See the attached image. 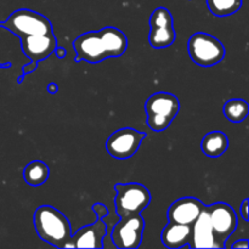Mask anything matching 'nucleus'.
<instances>
[{"label": "nucleus", "instance_id": "nucleus-1", "mask_svg": "<svg viewBox=\"0 0 249 249\" xmlns=\"http://www.w3.org/2000/svg\"><path fill=\"white\" fill-rule=\"evenodd\" d=\"M73 48L77 53L75 62L99 63L123 55L128 49V38L121 29L105 27L100 31L83 33L75 39Z\"/></svg>", "mask_w": 249, "mask_h": 249}, {"label": "nucleus", "instance_id": "nucleus-2", "mask_svg": "<svg viewBox=\"0 0 249 249\" xmlns=\"http://www.w3.org/2000/svg\"><path fill=\"white\" fill-rule=\"evenodd\" d=\"M33 224L41 241L56 248H65L72 236L70 220L51 206H40L33 214Z\"/></svg>", "mask_w": 249, "mask_h": 249}, {"label": "nucleus", "instance_id": "nucleus-3", "mask_svg": "<svg viewBox=\"0 0 249 249\" xmlns=\"http://www.w3.org/2000/svg\"><path fill=\"white\" fill-rule=\"evenodd\" d=\"M145 108L148 128L153 131H164L179 113L180 101L169 92H156L148 97Z\"/></svg>", "mask_w": 249, "mask_h": 249}, {"label": "nucleus", "instance_id": "nucleus-4", "mask_svg": "<svg viewBox=\"0 0 249 249\" xmlns=\"http://www.w3.org/2000/svg\"><path fill=\"white\" fill-rule=\"evenodd\" d=\"M0 28H5L16 36L53 33V24L44 15L28 9L12 12L7 19L0 22Z\"/></svg>", "mask_w": 249, "mask_h": 249}, {"label": "nucleus", "instance_id": "nucleus-5", "mask_svg": "<svg viewBox=\"0 0 249 249\" xmlns=\"http://www.w3.org/2000/svg\"><path fill=\"white\" fill-rule=\"evenodd\" d=\"M116 206L117 215L125 218L129 215L141 214L151 203V194L148 189L138 182L116 184Z\"/></svg>", "mask_w": 249, "mask_h": 249}, {"label": "nucleus", "instance_id": "nucleus-6", "mask_svg": "<svg viewBox=\"0 0 249 249\" xmlns=\"http://www.w3.org/2000/svg\"><path fill=\"white\" fill-rule=\"evenodd\" d=\"M187 51L191 60L201 67L218 65L225 57V46L219 39L211 34L198 32L190 36Z\"/></svg>", "mask_w": 249, "mask_h": 249}, {"label": "nucleus", "instance_id": "nucleus-7", "mask_svg": "<svg viewBox=\"0 0 249 249\" xmlns=\"http://www.w3.org/2000/svg\"><path fill=\"white\" fill-rule=\"evenodd\" d=\"M21 39L22 51L24 55L31 60L29 65H26L22 68V77L18 78V83L22 82L23 77L28 73L36 71L38 63L45 60L57 48V39L55 34H36V36H23Z\"/></svg>", "mask_w": 249, "mask_h": 249}, {"label": "nucleus", "instance_id": "nucleus-8", "mask_svg": "<svg viewBox=\"0 0 249 249\" xmlns=\"http://www.w3.org/2000/svg\"><path fill=\"white\" fill-rule=\"evenodd\" d=\"M145 230V220L141 214L119 218L112 228L109 237L116 248L135 249L140 247Z\"/></svg>", "mask_w": 249, "mask_h": 249}, {"label": "nucleus", "instance_id": "nucleus-9", "mask_svg": "<svg viewBox=\"0 0 249 249\" xmlns=\"http://www.w3.org/2000/svg\"><path fill=\"white\" fill-rule=\"evenodd\" d=\"M206 211L219 248H225V242L235 232L238 225L235 209L226 203H214L206 206Z\"/></svg>", "mask_w": 249, "mask_h": 249}, {"label": "nucleus", "instance_id": "nucleus-10", "mask_svg": "<svg viewBox=\"0 0 249 249\" xmlns=\"http://www.w3.org/2000/svg\"><path fill=\"white\" fill-rule=\"evenodd\" d=\"M145 133L133 128H122L114 131L106 141L107 152L117 160H126L138 152L141 142L146 139Z\"/></svg>", "mask_w": 249, "mask_h": 249}, {"label": "nucleus", "instance_id": "nucleus-11", "mask_svg": "<svg viewBox=\"0 0 249 249\" xmlns=\"http://www.w3.org/2000/svg\"><path fill=\"white\" fill-rule=\"evenodd\" d=\"M107 236V225L104 219H97L94 224L80 228L71 236L65 248H104V240Z\"/></svg>", "mask_w": 249, "mask_h": 249}, {"label": "nucleus", "instance_id": "nucleus-12", "mask_svg": "<svg viewBox=\"0 0 249 249\" xmlns=\"http://www.w3.org/2000/svg\"><path fill=\"white\" fill-rule=\"evenodd\" d=\"M204 204L199 199L195 197H184L174 203L168 209V220L172 223L184 224V225H190L195 223L202 211L204 209Z\"/></svg>", "mask_w": 249, "mask_h": 249}, {"label": "nucleus", "instance_id": "nucleus-13", "mask_svg": "<svg viewBox=\"0 0 249 249\" xmlns=\"http://www.w3.org/2000/svg\"><path fill=\"white\" fill-rule=\"evenodd\" d=\"M187 246L191 248H219L206 207L191 225V236Z\"/></svg>", "mask_w": 249, "mask_h": 249}, {"label": "nucleus", "instance_id": "nucleus-14", "mask_svg": "<svg viewBox=\"0 0 249 249\" xmlns=\"http://www.w3.org/2000/svg\"><path fill=\"white\" fill-rule=\"evenodd\" d=\"M190 236H191V226L169 221L168 225L163 229L160 238L165 247L178 249L189 245Z\"/></svg>", "mask_w": 249, "mask_h": 249}, {"label": "nucleus", "instance_id": "nucleus-15", "mask_svg": "<svg viewBox=\"0 0 249 249\" xmlns=\"http://www.w3.org/2000/svg\"><path fill=\"white\" fill-rule=\"evenodd\" d=\"M229 147V139L223 131H212L203 138L201 148L207 157L216 158L223 156Z\"/></svg>", "mask_w": 249, "mask_h": 249}, {"label": "nucleus", "instance_id": "nucleus-16", "mask_svg": "<svg viewBox=\"0 0 249 249\" xmlns=\"http://www.w3.org/2000/svg\"><path fill=\"white\" fill-rule=\"evenodd\" d=\"M50 175V169L41 160L29 162L23 169V179L31 186L36 187L45 184Z\"/></svg>", "mask_w": 249, "mask_h": 249}, {"label": "nucleus", "instance_id": "nucleus-17", "mask_svg": "<svg viewBox=\"0 0 249 249\" xmlns=\"http://www.w3.org/2000/svg\"><path fill=\"white\" fill-rule=\"evenodd\" d=\"M175 38L177 34L173 26L152 27L148 34V43L155 49H164L172 45Z\"/></svg>", "mask_w": 249, "mask_h": 249}, {"label": "nucleus", "instance_id": "nucleus-18", "mask_svg": "<svg viewBox=\"0 0 249 249\" xmlns=\"http://www.w3.org/2000/svg\"><path fill=\"white\" fill-rule=\"evenodd\" d=\"M249 113V106L247 101L242 99H232L226 101L224 105V114L226 119L232 123H241L247 118Z\"/></svg>", "mask_w": 249, "mask_h": 249}, {"label": "nucleus", "instance_id": "nucleus-19", "mask_svg": "<svg viewBox=\"0 0 249 249\" xmlns=\"http://www.w3.org/2000/svg\"><path fill=\"white\" fill-rule=\"evenodd\" d=\"M207 6L214 16L226 17L241 9L242 0H207Z\"/></svg>", "mask_w": 249, "mask_h": 249}, {"label": "nucleus", "instance_id": "nucleus-20", "mask_svg": "<svg viewBox=\"0 0 249 249\" xmlns=\"http://www.w3.org/2000/svg\"><path fill=\"white\" fill-rule=\"evenodd\" d=\"M150 28L152 27H164V26H173V16L170 11L165 7H158L152 12L150 17Z\"/></svg>", "mask_w": 249, "mask_h": 249}, {"label": "nucleus", "instance_id": "nucleus-21", "mask_svg": "<svg viewBox=\"0 0 249 249\" xmlns=\"http://www.w3.org/2000/svg\"><path fill=\"white\" fill-rule=\"evenodd\" d=\"M91 208H92V211H94V213L96 214L97 219H104V218H106V216H108L109 211H108V208L105 206V204L95 203Z\"/></svg>", "mask_w": 249, "mask_h": 249}, {"label": "nucleus", "instance_id": "nucleus-22", "mask_svg": "<svg viewBox=\"0 0 249 249\" xmlns=\"http://www.w3.org/2000/svg\"><path fill=\"white\" fill-rule=\"evenodd\" d=\"M248 198L243 199L242 204H241V216H242V219L245 221H249V207H248Z\"/></svg>", "mask_w": 249, "mask_h": 249}, {"label": "nucleus", "instance_id": "nucleus-23", "mask_svg": "<svg viewBox=\"0 0 249 249\" xmlns=\"http://www.w3.org/2000/svg\"><path fill=\"white\" fill-rule=\"evenodd\" d=\"M249 247V242L248 240H238L231 246L232 249H247Z\"/></svg>", "mask_w": 249, "mask_h": 249}, {"label": "nucleus", "instance_id": "nucleus-24", "mask_svg": "<svg viewBox=\"0 0 249 249\" xmlns=\"http://www.w3.org/2000/svg\"><path fill=\"white\" fill-rule=\"evenodd\" d=\"M46 90H48L49 94L55 95V94H57V91H58V85L56 84V83H49L48 87H46Z\"/></svg>", "mask_w": 249, "mask_h": 249}, {"label": "nucleus", "instance_id": "nucleus-25", "mask_svg": "<svg viewBox=\"0 0 249 249\" xmlns=\"http://www.w3.org/2000/svg\"><path fill=\"white\" fill-rule=\"evenodd\" d=\"M55 53L58 58H65L66 55H67V50H66L65 48H60V46H57V48L55 49Z\"/></svg>", "mask_w": 249, "mask_h": 249}, {"label": "nucleus", "instance_id": "nucleus-26", "mask_svg": "<svg viewBox=\"0 0 249 249\" xmlns=\"http://www.w3.org/2000/svg\"><path fill=\"white\" fill-rule=\"evenodd\" d=\"M11 66V63H1L0 62V68H6V67H10Z\"/></svg>", "mask_w": 249, "mask_h": 249}]
</instances>
